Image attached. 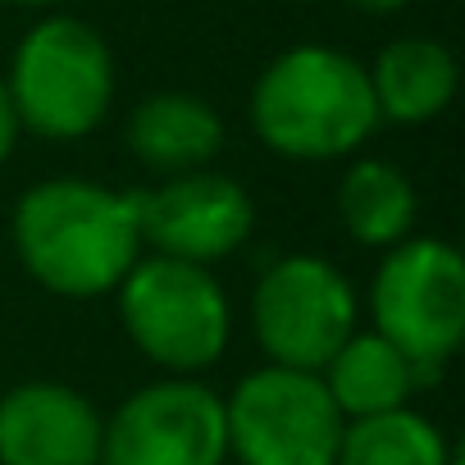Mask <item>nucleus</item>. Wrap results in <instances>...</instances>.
<instances>
[{
	"label": "nucleus",
	"mask_w": 465,
	"mask_h": 465,
	"mask_svg": "<svg viewBox=\"0 0 465 465\" xmlns=\"http://www.w3.org/2000/svg\"><path fill=\"white\" fill-rule=\"evenodd\" d=\"M10 247L24 274L51 297H114L124 274L142 261L133 192L92 178H42L15 201Z\"/></svg>",
	"instance_id": "1"
},
{
	"label": "nucleus",
	"mask_w": 465,
	"mask_h": 465,
	"mask_svg": "<svg viewBox=\"0 0 465 465\" xmlns=\"http://www.w3.org/2000/svg\"><path fill=\"white\" fill-rule=\"evenodd\" d=\"M247 114L261 146L297 164L351 160L383 128L365 64L324 42L279 51L256 74Z\"/></svg>",
	"instance_id": "2"
},
{
	"label": "nucleus",
	"mask_w": 465,
	"mask_h": 465,
	"mask_svg": "<svg viewBox=\"0 0 465 465\" xmlns=\"http://www.w3.org/2000/svg\"><path fill=\"white\" fill-rule=\"evenodd\" d=\"M19 114V128L42 142H83L92 137L119 92L114 51L78 15H42L15 46L10 69L0 74Z\"/></svg>",
	"instance_id": "3"
},
{
	"label": "nucleus",
	"mask_w": 465,
	"mask_h": 465,
	"mask_svg": "<svg viewBox=\"0 0 465 465\" xmlns=\"http://www.w3.org/2000/svg\"><path fill=\"white\" fill-rule=\"evenodd\" d=\"M114 311L128 342L155 370L178 379L219 365L232 342V302L205 265L142 252L114 288Z\"/></svg>",
	"instance_id": "4"
},
{
	"label": "nucleus",
	"mask_w": 465,
	"mask_h": 465,
	"mask_svg": "<svg viewBox=\"0 0 465 465\" xmlns=\"http://www.w3.org/2000/svg\"><path fill=\"white\" fill-rule=\"evenodd\" d=\"M342 411L311 370L261 365L223 397L228 456L238 465H333Z\"/></svg>",
	"instance_id": "5"
},
{
	"label": "nucleus",
	"mask_w": 465,
	"mask_h": 465,
	"mask_svg": "<svg viewBox=\"0 0 465 465\" xmlns=\"http://www.w3.org/2000/svg\"><path fill=\"white\" fill-rule=\"evenodd\" d=\"M370 320L424 370H442L465 338V261L442 238H406L370 279Z\"/></svg>",
	"instance_id": "6"
},
{
	"label": "nucleus",
	"mask_w": 465,
	"mask_h": 465,
	"mask_svg": "<svg viewBox=\"0 0 465 465\" xmlns=\"http://www.w3.org/2000/svg\"><path fill=\"white\" fill-rule=\"evenodd\" d=\"M356 320L361 302L351 279L311 252L270 261L252 288V333L265 365L320 374L324 361L356 333Z\"/></svg>",
	"instance_id": "7"
},
{
	"label": "nucleus",
	"mask_w": 465,
	"mask_h": 465,
	"mask_svg": "<svg viewBox=\"0 0 465 465\" xmlns=\"http://www.w3.org/2000/svg\"><path fill=\"white\" fill-rule=\"evenodd\" d=\"M223 397L201 379L164 374L128 392L101 433V465H223Z\"/></svg>",
	"instance_id": "8"
},
{
	"label": "nucleus",
	"mask_w": 465,
	"mask_h": 465,
	"mask_svg": "<svg viewBox=\"0 0 465 465\" xmlns=\"http://www.w3.org/2000/svg\"><path fill=\"white\" fill-rule=\"evenodd\" d=\"M133 210H137L142 252L205 270L242 252L256 232L252 192L219 169H192L155 187H142L133 192Z\"/></svg>",
	"instance_id": "9"
},
{
	"label": "nucleus",
	"mask_w": 465,
	"mask_h": 465,
	"mask_svg": "<svg viewBox=\"0 0 465 465\" xmlns=\"http://www.w3.org/2000/svg\"><path fill=\"white\" fill-rule=\"evenodd\" d=\"M105 415L60 379H28L0 392V465H101Z\"/></svg>",
	"instance_id": "10"
},
{
	"label": "nucleus",
	"mask_w": 465,
	"mask_h": 465,
	"mask_svg": "<svg viewBox=\"0 0 465 465\" xmlns=\"http://www.w3.org/2000/svg\"><path fill=\"white\" fill-rule=\"evenodd\" d=\"M124 142L151 173H192L210 169L228 142L223 114L196 92H151L128 110Z\"/></svg>",
	"instance_id": "11"
},
{
	"label": "nucleus",
	"mask_w": 465,
	"mask_h": 465,
	"mask_svg": "<svg viewBox=\"0 0 465 465\" xmlns=\"http://www.w3.org/2000/svg\"><path fill=\"white\" fill-rule=\"evenodd\" d=\"M365 74H370L379 124H397V128H420V124L442 119L460 92L456 51L447 42L420 37V33L388 42L365 64Z\"/></svg>",
	"instance_id": "12"
},
{
	"label": "nucleus",
	"mask_w": 465,
	"mask_h": 465,
	"mask_svg": "<svg viewBox=\"0 0 465 465\" xmlns=\"http://www.w3.org/2000/svg\"><path fill=\"white\" fill-rule=\"evenodd\" d=\"M442 370H424L415 365L406 351H397L388 338H379L374 329H356L320 370L333 406L342 411V420H365V415H383V411H401L411 406V397L433 383Z\"/></svg>",
	"instance_id": "13"
},
{
	"label": "nucleus",
	"mask_w": 465,
	"mask_h": 465,
	"mask_svg": "<svg viewBox=\"0 0 465 465\" xmlns=\"http://www.w3.org/2000/svg\"><path fill=\"white\" fill-rule=\"evenodd\" d=\"M333 205H338V223L347 238L374 252L406 242L415 228V214H420V196L406 169L379 155H356L342 169Z\"/></svg>",
	"instance_id": "14"
},
{
	"label": "nucleus",
	"mask_w": 465,
	"mask_h": 465,
	"mask_svg": "<svg viewBox=\"0 0 465 465\" xmlns=\"http://www.w3.org/2000/svg\"><path fill=\"white\" fill-rule=\"evenodd\" d=\"M333 465H456V447L429 415L401 406L347 420Z\"/></svg>",
	"instance_id": "15"
},
{
	"label": "nucleus",
	"mask_w": 465,
	"mask_h": 465,
	"mask_svg": "<svg viewBox=\"0 0 465 465\" xmlns=\"http://www.w3.org/2000/svg\"><path fill=\"white\" fill-rule=\"evenodd\" d=\"M19 137H24V128H19V114H15V105H10L5 78H0V169H5V160L15 155Z\"/></svg>",
	"instance_id": "16"
},
{
	"label": "nucleus",
	"mask_w": 465,
	"mask_h": 465,
	"mask_svg": "<svg viewBox=\"0 0 465 465\" xmlns=\"http://www.w3.org/2000/svg\"><path fill=\"white\" fill-rule=\"evenodd\" d=\"M347 5H351L356 15H370V19H392V15L411 10L415 0H347Z\"/></svg>",
	"instance_id": "17"
},
{
	"label": "nucleus",
	"mask_w": 465,
	"mask_h": 465,
	"mask_svg": "<svg viewBox=\"0 0 465 465\" xmlns=\"http://www.w3.org/2000/svg\"><path fill=\"white\" fill-rule=\"evenodd\" d=\"M0 5H15V10H60L64 5V0H0Z\"/></svg>",
	"instance_id": "18"
},
{
	"label": "nucleus",
	"mask_w": 465,
	"mask_h": 465,
	"mask_svg": "<svg viewBox=\"0 0 465 465\" xmlns=\"http://www.w3.org/2000/svg\"><path fill=\"white\" fill-rule=\"evenodd\" d=\"M292 5H315V0H292Z\"/></svg>",
	"instance_id": "19"
}]
</instances>
